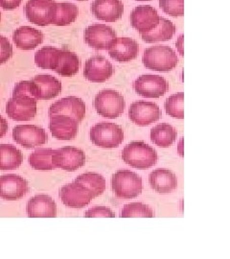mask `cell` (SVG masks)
Wrapping results in <instances>:
<instances>
[{
    "label": "cell",
    "mask_w": 230,
    "mask_h": 259,
    "mask_svg": "<svg viewBox=\"0 0 230 259\" xmlns=\"http://www.w3.org/2000/svg\"><path fill=\"white\" fill-rule=\"evenodd\" d=\"M111 187L120 199H133L142 192V179L129 170H119L111 178Z\"/></svg>",
    "instance_id": "obj_4"
},
{
    "label": "cell",
    "mask_w": 230,
    "mask_h": 259,
    "mask_svg": "<svg viewBox=\"0 0 230 259\" xmlns=\"http://www.w3.org/2000/svg\"><path fill=\"white\" fill-rule=\"evenodd\" d=\"M112 73V65L104 56H93L85 62L83 75L92 83H104L111 78Z\"/></svg>",
    "instance_id": "obj_16"
},
{
    "label": "cell",
    "mask_w": 230,
    "mask_h": 259,
    "mask_svg": "<svg viewBox=\"0 0 230 259\" xmlns=\"http://www.w3.org/2000/svg\"><path fill=\"white\" fill-rule=\"evenodd\" d=\"M0 20H1V13H0Z\"/></svg>",
    "instance_id": "obj_41"
},
{
    "label": "cell",
    "mask_w": 230,
    "mask_h": 259,
    "mask_svg": "<svg viewBox=\"0 0 230 259\" xmlns=\"http://www.w3.org/2000/svg\"><path fill=\"white\" fill-rule=\"evenodd\" d=\"M84 217L95 218V217H115V214L112 212L111 208L106 206H96L85 212Z\"/></svg>",
    "instance_id": "obj_37"
},
{
    "label": "cell",
    "mask_w": 230,
    "mask_h": 259,
    "mask_svg": "<svg viewBox=\"0 0 230 259\" xmlns=\"http://www.w3.org/2000/svg\"><path fill=\"white\" fill-rule=\"evenodd\" d=\"M151 187L157 193H171L177 186V180L175 174L169 169H157L149 177Z\"/></svg>",
    "instance_id": "obj_24"
},
{
    "label": "cell",
    "mask_w": 230,
    "mask_h": 259,
    "mask_svg": "<svg viewBox=\"0 0 230 259\" xmlns=\"http://www.w3.org/2000/svg\"><path fill=\"white\" fill-rule=\"evenodd\" d=\"M59 196L65 205L72 208H82L90 203L92 196L90 192L78 183L65 185L60 189Z\"/></svg>",
    "instance_id": "obj_17"
},
{
    "label": "cell",
    "mask_w": 230,
    "mask_h": 259,
    "mask_svg": "<svg viewBox=\"0 0 230 259\" xmlns=\"http://www.w3.org/2000/svg\"><path fill=\"white\" fill-rule=\"evenodd\" d=\"M49 117L57 115L67 116L81 123L85 115V104L81 98L68 96L52 104L48 111Z\"/></svg>",
    "instance_id": "obj_9"
},
{
    "label": "cell",
    "mask_w": 230,
    "mask_h": 259,
    "mask_svg": "<svg viewBox=\"0 0 230 259\" xmlns=\"http://www.w3.org/2000/svg\"><path fill=\"white\" fill-rule=\"evenodd\" d=\"M94 106L96 111L110 119L119 117L126 107L123 95L113 90H104L95 96Z\"/></svg>",
    "instance_id": "obj_5"
},
{
    "label": "cell",
    "mask_w": 230,
    "mask_h": 259,
    "mask_svg": "<svg viewBox=\"0 0 230 259\" xmlns=\"http://www.w3.org/2000/svg\"><path fill=\"white\" fill-rule=\"evenodd\" d=\"M153 209L142 203H131L126 204L123 207L120 217L122 218H130V217H144V218H152L154 217Z\"/></svg>",
    "instance_id": "obj_33"
},
{
    "label": "cell",
    "mask_w": 230,
    "mask_h": 259,
    "mask_svg": "<svg viewBox=\"0 0 230 259\" xmlns=\"http://www.w3.org/2000/svg\"><path fill=\"white\" fill-rule=\"evenodd\" d=\"M109 54L119 63H128L138 55L137 41L129 37H116L109 47Z\"/></svg>",
    "instance_id": "obj_20"
},
{
    "label": "cell",
    "mask_w": 230,
    "mask_h": 259,
    "mask_svg": "<svg viewBox=\"0 0 230 259\" xmlns=\"http://www.w3.org/2000/svg\"><path fill=\"white\" fill-rule=\"evenodd\" d=\"M56 6L57 12L53 24L57 26H66L73 23L79 15V9L73 3L61 2L57 3Z\"/></svg>",
    "instance_id": "obj_31"
},
{
    "label": "cell",
    "mask_w": 230,
    "mask_h": 259,
    "mask_svg": "<svg viewBox=\"0 0 230 259\" xmlns=\"http://www.w3.org/2000/svg\"><path fill=\"white\" fill-rule=\"evenodd\" d=\"M60 51L61 49L52 47H44L39 49L35 54V63L37 67L55 71Z\"/></svg>",
    "instance_id": "obj_30"
},
{
    "label": "cell",
    "mask_w": 230,
    "mask_h": 259,
    "mask_svg": "<svg viewBox=\"0 0 230 259\" xmlns=\"http://www.w3.org/2000/svg\"><path fill=\"white\" fill-rule=\"evenodd\" d=\"M80 59L74 52L61 49L55 71L61 76L71 77L79 72Z\"/></svg>",
    "instance_id": "obj_26"
},
{
    "label": "cell",
    "mask_w": 230,
    "mask_h": 259,
    "mask_svg": "<svg viewBox=\"0 0 230 259\" xmlns=\"http://www.w3.org/2000/svg\"><path fill=\"white\" fill-rule=\"evenodd\" d=\"M183 93H178L170 96L165 102V111L170 116L183 119Z\"/></svg>",
    "instance_id": "obj_34"
},
{
    "label": "cell",
    "mask_w": 230,
    "mask_h": 259,
    "mask_svg": "<svg viewBox=\"0 0 230 259\" xmlns=\"http://www.w3.org/2000/svg\"><path fill=\"white\" fill-rule=\"evenodd\" d=\"M8 129H9L8 122H7V120H6L4 117H2V116L0 115V139L3 138V137L6 135Z\"/></svg>",
    "instance_id": "obj_39"
},
{
    "label": "cell",
    "mask_w": 230,
    "mask_h": 259,
    "mask_svg": "<svg viewBox=\"0 0 230 259\" xmlns=\"http://www.w3.org/2000/svg\"><path fill=\"white\" fill-rule=\"evenodd\" d=\"M53 153L52 149H37L29 157V163L36 170H52L55 168L52 163Z\"/></svg>",
    "instance_id": "obj_32"
},
{
    "label": "cell",
    "mask_w": 230,
    "mask_h": 259,
    "mask_svg": "<svg viewBox=\"0 0 230 259\" xmlns=\"http://www.w3.org/2000/svg\"><path fill=\"white\" fill-rule=\"evenodd\" d=\"M31 83L33 96L37 100L53 99L62 93L63 90L62 83L52 75H37L33 80H31Z\"/></svg>",
    "instance_id": "obj_14"
},
{
    "label": "cell",
    "mask_w": 230,
    "mask_h": 259,
    "mask_svg": "<svg viewBox=\"0 0 230 259\" xmlns=\"http://www.w3.org/2000/svg\"><path fill=\"white\" fill-rule=\"evenodd\" d=\"M116 36V32L106 24L95 23L84 30V41L96 50H108Z\"/></svg>",
    "instance_id": "obj_12"
},
{
    "label": "cell",
    "mask_w": 230,
    "mask_h": 259,
    "mask_svg": "<svg viewBox=\"0 0 230 259\" xmlns=\"http://www.w3.org/2000/svg\"><path fill=\"white\" fill-rule=\"evenodd\" d=\"M52 163L55 168L66 171H76L85 163V155L81 149L75 147H63L54 150Z\"/></svg>",
    "instance_id": "obj_11"
},
{
    "label": "cell",
    "mask_w": 230,
    "mask_h": 259,
    "mask_svg": "<svg viewBox=\"0 0 230 259\" xmlns=\"http://www.w3.org/2000/svg\"><path fill=\"white\" fill-rule=\"evenodd\" d=\"M133 89L142 97L159 98L168 92L169 84L159 75H141L134 81Z\"/></svg>",
    "instance_id": "obj_10"
},
{
    "label": "cell",
    "mask_w": 230,
    "mask_h": 259,
    "mask_svg": "<svg viewBox=\"0 0 230 259\" xmlns=\"http://www.w3.org/2000/svg\"><path fill=\"white\" fill-rule=\"evenodd\" d=\"M136 1H150V0H136Z\"/></svg>",
    "instance_id": "obj_40"
},
{
    "label": "cell",
    "mask_w": 230,
    "mask_h": 259,
    "mask_svg": "<svg viewBox=\"0 0 230 259\" xmlns=\"http://www.w3.org/2000/svg\"><path fill=\"white\" fill-rule=\"evenodd\" d=\"M49 130L55 139L71 140L78 134L79 123L70 117L57 115L50 117Z\"/></svg>",
    "instance_id": "obj_22"
},
{
    "label": "cell",
    "mask_w": 230,
    "mask_h": 259,
    "mask_svg": "<svg viewBox=\"0 0 230 259\" xmlns=\"http://www.w3.org/2000/svg\"><path fill=\"white\" fill-rule=\"evenodd\" d=\"M74 182L83 185L90 192L92 198H96L103 194L106 189L105 178L96 173H84L77 177Z\"/></svg>",
    "instance_id": "obj_29"
},
{
    "label": "cell",
    "mask_w": 230,
    "mask_h": 259,
    "mask_svg": "<svg viewBox=\"0 0 230 259\" xmlns=\"http://www.w3.org/2000/svg\"><path fill=\"white\" fill-rule=\"evenodd\" d=\"M176 28L169 19L160 18L156 28L147 33H142L141 37L147 44H155L158 41H167L175 35Z\"/></svg>",
    "instance_id": "obj_25"
},
{
    "label": "cell",
    "mask_w": 230,
    "mask_h": 259,
    "mask_svg": "<svg viewBox=\"0 0 230 259\" xmlns=\"http://www.w3.org/2000/svg\"><path fill=\"white\" fill-rule=\"evenodd\" d=\"M79 1H84V0H79Z\"/></svg>",
    "instance_id": "obj_42"
},
{
    "label": "cell",
    "mask_w": 230,
    "mask_h": 259,
    "mask_svg": "<svg viewBox=\"0 0 230 259\" xmlns=\"http://www.w3.org/2000/svg\"><path fill=\"white\" fill-rule=\"evenodd\" d=\"M28 182L22 177L9 174L0 176V198L16 201L23 198L29 192Z\"/></svg>",
    "instance_id": "obj_15"
},
{
    "label": "cell",
    "mask_w": 230,
    "mask_h": 259,
    "mask_svg": "<svg viewBox=\"0 0 230 259\" xmlns=\"http://www.w3.org/2000/svg\"><path fill=\"white\" fill-rule=\"evenodd\" d=\"M6 113L15 121H30L37 114V99L33 96L31 81L16 84L13 97L6 104Z\"/></svg>",
    "instance_id": "obj_1"
},
{
    "label": "cell",
    "mask_w": 230,
    "mask_h": 259,
    "mask_svg": "<svg viewBox=\"0 0 230 259\" xmlns=\"http://www.w3.org/2000/svg\"><path fill=\"white\" fill-rule=\"evenodd\" d=\"M13 139L26 149L36 148L48 141L45 130L36 125H18L13 130Z\"/></svg>",
    "instance_id": "obj_8"
},
{
    "label": "cell",
    "mask_w": 230,
    "mask_h": 259,
    "mask_svg": "<svg viewBox=\"0 0 230 259\" xmlns=\"http://www.w3.org/2000/svg\"><path fill=\"white\" fill-rule=\"evenodd\" d=\"M44 36L41 31L30 26L19 27L14 32L13 39L21 50H33L42 44Z\"/></svg>",
    "instance_id": "obj_23"
},
{
    "label": "cell",
    "mask_w": 230,
    "mask_h": 259,
    "mask_svg": "<svg viewBox=\"0 0 230 259\" xmlns=\"http://www.w3.org/2000/svg\"><path fill=\"white\" fill-rule=\"evenodd\" d=\"M160 17L157 10L150 5H141L132 10L129 20L131 26L137 30L140 34L147 33L156 28Z\"/></svg>",
    "instance_id": "obj_18"
},
{
    "label": "cell",
    "mask_w": 230,
    "mask_h": 259,
    "mask_svg": "<svg viewBox=\"0 0 230 259\" xmlns=\"http://www.w3.org/2000/svg\"><path fill=\"white\" fill-rule=\"evenodd\" d=\"M23 161L22 153L12 144H0V170H14Z\"/></svg>",
    "instance_id": "obj_28"
},
{
    "label": "cell",
    "mask_w": 230,
    "mask_h": 259,
    "mask_svg": "<svg viewBox=\"0 0 230 259\" xmlns=\"http://www.w3.org/2000/svg\"><path fill=\"white\" fill-rule=\"evenodd\" d=\"M176 130L170 124H158L151 131V140L158 147L168 148L176 139Z\"/></svg>",
    "instance_id": "obj_27"
},
{
    "label": "cell",
    "mask_w": 230,
    "mask_h": 259,
    "mask_svg": "<svg viewBox=\"0 0 230 259\" xmlns=\"http://www.w3.org/2000/svg\"><path fill=\"white\" fill-rule=\"evenodd\" d=\"M92 142L101 148H116L124 140V132L115 123L101 122L90 130Z\"/></svg>",
    "instance_id": "obj_6"
},
{
    "label": "cell",
    "mask_w": 230,
    "mask_h": 259,
    "mask_svg": "<svg viewBox=\"0 0 230 259\" xmlns=\"http://www.w3.org/2000/svg\"><path fill=\"white\" fill-rule=\"evenodd\" d=\"M55 0H28L24 12L28 20L38 26L53 24L57 12Z\"/></svg>",
    "instance_id": "obj_7"
},
{
    "label": "cell",
    "mask_w": 230,
    "mask_h": 259,
    "mask_svg": "<svg viewBox=\"0 0 230 259\" xmlns=\"http://www.w3.org/2000/svg\"><path fill=\"white\" fill-rule=\"evenodd\" d=\"M13 56V47L7 37L0 36V65L8 62Z\"/></svg>",
    "instance_id": "obj_36"
},
{
    "label": "cell",
    "mask_w": 230,
    "mask_h": 259,
    "mask_svg": "<svg viewBox=\"0 0 230 259\" xmlns=\"http://www.w3.org/2000/svg\"><path fill=\"white\" fill-rule=\"evenodd\" d=\"M162 11L172 17H182L184 15V0H159Z\"/></svg>",
    "instance_id": "obj_35"
},
{
    "label": "cell",
    "mask_w": 230,
    "mask_h": 259,
    "mask_svg": "<svg viewBox=\"0 0 230 259\" xmlns=\"http://www.w3.org/2000/svg\"><path fill=\"white\" fill-rule=\"evenodd\" d=\"M157 151L143 141H133L122 152L123 161L129 166L137 169H148L157 161Z\"/></svg>",
    "instance_id": "obj_3"
},
{
    "label": "cell",
    "mask_w": 230,
    "mask_h": 259,
    "mask_svg": "<svg viewBox=\"0 0 230 259\" xmlns=\"http://www.w3.org/2000/svg\"><path fill=\"white\" fill-rule=\"evenodd\" d=\"M161 115V110L154 102L137 101L132 103L129 109V119L134 124L142 127L157 122Z\"/></svg>",
    "instance_id": "obj_13"
},
{
    "label": "cell",
    "mask_w": 230,
    "mask_h": 259,
    "mask_svg": "<svg viewBox=\"0 0 230 259\" xmlns=\"http://www.w3.org/2000/svg\"><path fill=\"white\" fill-rule=\"evenodd\" d=\"M21 0H0V7L4 10H15L19 7Z\"/></svg>",
    "instance_id": "obj_38"
},
{
    "label": "cell",
    "mask_w": 230,
    "mask_h": 259,
    "mask_svg": "<svg viewBox=\"0 0 230 259\" xmlns=\"http://www.w3.org/2000/svg\"><path fill=\"white\" fill-rule=\"evenodd\" d=\"M26 211L28 217L30 218H53L57 216V204L55 201L48 195H37L28 201Z\"/></svg>",
    "instance_id": "obj_21"
},
{
    "label": "cell",
    "mask_w": 230,
    "mask_h": 259,
    "mask_svg": "<svg viewBox=\"0 0 230 259\" xmlns=\"http://www.w3.org/2000/svg\"><path fill=\"white\" fill-rule=\"evenodd\" d=\"M144 66L153 71L168 72L175 68L178 63L175 51L168 46H156L144 51L142 58Z\"/></svg>",
    "instance_id": "obj_2"
},
{
    "label": "cell",
    "mask_w": 230,
    "mask_h": 259,
    "mask_svg": "<svg viewBox=\"0 0 230 259\" xmlns=\"http://www.w3.org/2000/svg\"><path fill=\"white\" fill-rule=\"evenodd\" d=\"M92 15L97 19L107 22H115L124 13L121 0H94L90 6Z\"/></svg>",
    "instance_id": "obj_19"
}]
</instances>
